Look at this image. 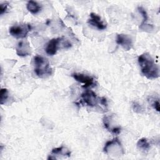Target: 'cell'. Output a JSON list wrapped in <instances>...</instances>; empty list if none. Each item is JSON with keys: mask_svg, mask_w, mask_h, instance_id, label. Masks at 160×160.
<instances>
[{"mask_svg": "<svg viewBox=\"0 0 160 160\" xmlns=\"http://www.w3.org/2000/svg\"><path fill=\"white\" fill-rule=\"evenodd\" d=\"M31 29V26L30 24L21 23L11 26L9 28V32L12 36L17 39H23L26 36Z\"/></svg>", "mask_w": 160, "mask_h": 160, "instance_id": "3957f363", "label": "cell"}, {"mask_svg": "<svg viewBox=\"0 0 160 160\" xmlns=\"http://www.w3.org/2000/svg\"><path fill=\"white\" fill-rule=\"evenodd\" d=\"M138 11H139V13L141 14H142V16L143 17V21H142V24H141L142 26L145 23V22L147 21V19H148V15H147L146 11L142 7H138Z\"/></svg>", "mask_w": 160, "mask_h": 160, "instance_id": "5bb4252c", "label": "cell"}, {"mask_svg": "<svg viewBox=\"0 0 160 160\" xmlns=\"http://www.w3.org/2000/svg\"><path fill=\"white\" fill-rule=\"evenodd\" d=\"M88 23L99 30H103L106 28V24L102 21L101 17L94 12H91L90 14V18L88 19Z\"/></svg>", "mask_w": 160, "mask_h": 160, "instance_id": "9c48e42d", "label": "cell"}, {"mask_svg": "<svg viewBox=\"0 0 160 160\" xmlns=\"http://www.w3.org/2000/svg\"><path fill=\"white\" fill-rule=\"evenodd\" d=\"M137 146L139 149L144 151H147L150 148V144L146 138L140 139L137 143Z\"/></svg>", "mask_w": 160, "mask_h": 160, "instance_id": "7c38bea8", "label": "cell"}, {"mask_svg": "<svg viewBox=\"0 0 160 160\" xmlns=\"http://www.w3.org/2000/svg\"><path fill=\"white\" fill-rule=\"evenodd\" d=\"M138 61L142 74L148 79H156L159 76V67L149 53L145 52L141 54Z\"/></svg>", "mask_w": 160, "mask_h": 160, "instance_id": "6da1fadb", "label": "cell"}, {"mask_svg": "<svg viewBox=\"0 0 160 160\" xmlns=\"http://www.w3.org/2000/svg\"><path fill=\"white\" fill-rule=\"evenodd\" d=\"M8 98V91L6 88H2L0 91V103L3 104Z\"/></svg>", "mask_w": 160, "mask_h": 160, "instance_id": "4fadbf2b", "label": "cell"}, {"mask_svg": "<svg viewBox=\"0 0 160 160\" xmlns=\"http://www.w3.org/2000/svg\"><path fill=\"white\" fill-rule=\"evenodd\" d=\"M61 41V38H57L51 39L47 44L45 48L46 52L49 56H53L56 54L59 44Z\"/></svg>", "mask_w": 160, "mask_h": 160, "instance_id": "52a82bcc", "label": "cell"}, {"mask_svg": "<svg viewBox=\"0 0 160 160\" xmlns=\"http://www.w3.org/2000/svg\"><path fill=\"white\" fill-rule=\"evenodd\" d=\"M51 154L56 155V154H62V155H67L68 156H69L71 154V152L69 151L66 149L63 146H61L59 148H56L52 149Z\"/></svg>", "mask_w": 160, "mask_h": 160, "instance_id": "8fae6325", "label": "cell"}, {"mask_svg": "<svg viewBox=\"0 0 160 160\" xmlns=\"http://www.w3.org/2000/svg\"><path fill=\"white\" fill-rule=\"evenodd\" d=\"M27 9L32 14H35L39 12L41 9V6L37 2L34 1H29L26 4Z\"/></svg>", "mask_w": 160, "mask_h": 160, "instance_id": "30bf717a", "label": "cell"}, {"mask_svg": "<svg viewBox=\"0 0 160 160\" xmlns=\"http://www.w3.org/2000/svg\"><path fill=\"white\" fill-rule=\"evenodd\" d=\"M34 72L38 77L42 78L51 74L52 69L46 58L37 55L34 57Z\"/></svg>", "mask_w": 160, "mask_h": 160, "instance_id": "7a4b0ae2", "label": "cell"}, {"mask_svg": "<svg viewBox=\"0 0 160 160\" xmlns=\"http://www.w3.org/2000/svg\"><path fill=\"white\" fill-rule=\"evenodd\" d=\"M152 107L157 111H159L160 109V107H159V102L158 100L154 101L152 104Z\"/></svg>", "mask_w": 160, "mask_h": 160, "instance_id": "2e32d148", "label": "cell"}, {"mask_svg": "<svg viewBox=\"0 0 160 160\" xmlns=\"http://www.w3.org/2000/svg\"><path fill=\"white\" fill-rule=\"evenodd\" d=\"M72 76L77 81L82 83L84 84L82 88L85 89L93 87L95 85V80L94 78L91 76L81 73H74L72 74Z\"/></svg>", "mask_w": 160, "mask_h": 160, "instance_id": "277c9868", "label": "cell"}, {"mask_svg": "<svg viewBox=\"0 0 160 160\" xmlns=\"http://www.w3.org/2000/svg\"><path fill=\"white\" fill-rule=\"evenodd\" d=\"M116 43L121 46L126 51L129 50L132 46V40L131 38L124 34H119L117 35Z\"/></svg>", "mask_w": 160, "mask_h": 160, "instance_id": "8992f818", "label": "cell"}, {"mask_svg": "<svg viewBox=\"0 0 160 160\" xmlns=\"http://www.w3.org/2000/svg\"><path fill=\"white\" fill-rule=\"evenodd\" d=\"M9 3L7 2H4L2 3L1 4L0 6V11H1V14H3L8 9V7Z\"/></svg>", "mask_w": 160, "mask_h": 160, "instance_id": "9a60e30c", "label": "cell"}, {"mask_svg": "<svg viewBox=\"0 0 160 160\" xmlns=\"http://www.w3.org/2000/svg\"><path fill=\"white\" fill-rule=\"evenodd\" d=\"M16 53L19 56H26L31 54L29 44L26 41H19L16 46Z\"/></svg>", "mask_w": 160, "mask_h": 160, "instance_id": "ba28073f", "label": "cell"}, {"mask_svg": "<svg viewBox=\"0 0 160 160\" xmlns=\"http://www.w3.org/2000/svg\"><path fill=\"white\" fill-rule=\"evenodd\" d=\"M81 98L83 102L88 106L93 107L98 104V98L96 94L92 91L87 90L81 94Z\"/></svg>", "mask_w": 160, "mask_h": 160, "instance_id": "5b68a950", "label": "cell"}]
</instances>
